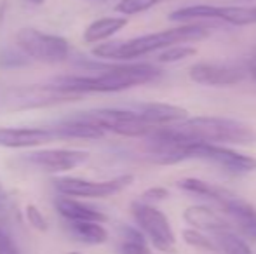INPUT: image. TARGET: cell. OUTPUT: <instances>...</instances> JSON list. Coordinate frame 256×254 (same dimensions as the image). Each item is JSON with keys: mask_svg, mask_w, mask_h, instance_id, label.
<instances>
[{"mask_svg": "<svg viewBox=\"0 0 256 254\" xmlns=\"http://www.w3.org/2000/svg\"><path fill=\"white\" fill-rule=\"evenodd\" d=\"M172 129L186 143L211 145H256V131L246 122L226 117H188L183 122L172 124Z\"/></svg>", "mask_w": 256, "mask_h": 254, "instance_id": "cell-3", "label": "cell"}, {"mask_svg": "<svg viewBox=\"0 0 256 254\" xmlns=\"http://www.w3.org/2000/svg\"><path fill=\"white\" fill-rule=\"evenodd\" d=\"M9 209H10V197L7 193L6 187L2 185V181H0V214H6Z\"/></svg>", "mask_w": 256, "mask_h": 254, "instance_id": "cell-30", "label": "cell"}, {"mask_svg": "<svg viewBox=\"0 0 256 254\" xmlns=\"http://www.w3.org/2000/svg\"><path fill=\"white\" fill-rule=\"evenodd\" d=\"M176 187L182 188V190H185V192L200 195V197H204V199H209L216 204L222 202L230 192V190H226V188L218 187V185L209 183V181L199 180V178H183V180L176 181Z\"/></svg>", "mask_w": 256, "mask_h": 254, "instance_id": "cell-21", "label": "cell"}, {"mask_svg": "<svg viewBox=\"0 0 256 254\" xmlns=\"http://www.w3.org/2000/svg\"><path fill=\"white\" fill-rule=\"evenodd\" d=\"M188 77L206 87H230L248 77V66L225 61H199L188 68Z\"/></svg>", "mask_w": 256, "mask_h": 254, "instance_id": "cell-10", "label": "cell"}, {"mask_svg": "<svg viewBox=\"0 0 256 254\" xmlns=\"http://www.w3.org/2000/svg\"><path fill=\"white\" fill-rule=\"evenodd\" d=\"M197 54V49L194 45H186V44H176L171 45L168 49H162L160 54H158L157 61L158 63H178L183 59H188L192 56Z\"/></svg>", "mask_w": 256, "mask_h": 254, "instance_id": "cell-26", "label": "cell"}, {"mask_svg": "<svg viewBox=\"0 0 256 254\" xmlns=\"http://www.w3.org/2000/svg\"><path fill=\"white\" fill-rule=\"evenodd\" d=\"M211 26L202 23H183L182 26L168 28L157 33L142 35V37L129 38L120 42H106L92 49V54L102 59L114 61H131L142 56L152 54L155 51H162L176 44H192L209 37Z\"/></svg>", "mask_w": 256, "mask_h": 254, "instance_id": "cell-2", "label": "cell"}, {"mask_svg": "<svg viewBox=\"0 0 256 254\" xmlns=\"http://www.w3.org/2000/svg\"><path fill=\"white\" fill-rule=\"evenodd\" d=\"M66 228L82 244L100 246L108 241V232L103 227V223H94V221H66Z\"/></svg>", "mask_w": 256, "mask_h": 254, "instance_id": "cell-20", "label": "cell"}, {"mask_svg": "<svg viewBox=\"0 0 256 254\" xmlns=\"http://www.w3.org/2000/svg\"><path fill=\"white\" fill-rule=\"evenodd\" d=\"M134 181L132 174H122V176L112 178V180H84V178L61 176L54 178L52 187L60 195L64 197H80V199H106V197L117 195Z\"/></svg>", "mask_w": 256, "mask_h": 254, "instance_id": "cell-8", "label": "cell"}, {"mask_svg": "<svg viewBox=\"0 0 256 254\" xmlns=\"http://www.w3.org/2000/svg\"><path fill=\"white\" fill-rule=\"evenodd\" d=\"M169 197V190L164 187H152L148 190H145L140 197V202L143 204H150V206H155L157 202H162Z\"/></svg>", "mask_w": 256, "mask_h": 254, "instance_id": "cell-28", "label": "cell"}, {"mask_svg": "<svg viewBox=\"0 0 256 254\" xmlns=\"http://www.w3.org/2000/svg\"><path fill=\"white\" fill-rule=\"evenodd\" d=\"M0 254H21L18 246L12 242V239L4 230H0Z\"/></svg>", "mask_w": 256, "mask_h": 254, "instance_id": "cell-29", "label": "cell"}, {"mask_svg": "<svg viewBox=\"0 0 256 254\" xmlns=\"http://www.w3.org/2000/svg\"><path fill=\"white\" fill-rule=\"evenodd\" d=\"M182 237H183V241H185L186 246L199 249V251H206V253L218 251V249H216L214 241H212L211 237H208L204 232L196 230V228H185V230L182 232Z\"/></svg>", "mask_w": 256, "mask_h": 254, "instance_id": "cell-24", "label": "cell"}, {"mask_svg": "<svg viewBox=\"0 0 256 254\" xmlns=\"http://www.w3.org/2000/svg\"><path fill=\"white\" fill-rule=\"evenodd\" d=\"M218 206L230 218V221L239 228V232L244 237L256 242V207L253 204L240 199L236 193L228 192V195Z\"/></svg>", "mask_w": 256, "mask_h": 254, "instance_id": "cell-14", "label": "cell"}, {"mask_svg": "<svg viewBox=\"0 0 256 254\" xmlns=\"http://www.w3.org/2000/svg\"><path fill=\"white\" fill-rule=\"evenodd\" d=\"M164 2H169V0H120V2L115 5V10L120 12L122 16L128 17V16H134V14H140V12H145V10H150Z\"/></svg>", "mask_w": 256, "mask_h": 254, "instance_id": "cell-25", "label": "cell"}, {"mask_svg": "<svg viewBox=\"0 0 256 254\" xmlns=\"http://www.w3.org/2000/svg\"><path fill=\"white\" fill-rule=\"evenodd\" d=\"M212 235H214L212 241H214L216 249H218V251H222L225 254H254L253 251H251L250 244H248L240 235L234 234L232 228L218 230Z\"/></svg>", "mask_w": 256, "mask_h": 254, "instance_id": "cell-23", "label": "cell"}, {"mask_svg": "<svg viewBox=\"0 0 256 254\" xmlns=\"http://www.w3.org/2000/svg\"><path fill=\"white\" fill-rule=\"evenodd\" d=\"M58 213L64 218L66 221H94V223H104L108 220V216L100 211L98 207L89 206L86 202H80V200H75L74 197H58L56 202Z\"/></svg>", "mask_w": 256, "mask_h": 254, "instance_id": "cell-16", "label": "cell"}, {"mask_svg": "<svg viewBox=\"0 0 256 254\" xmlns=\"http://www.w3.org/2000/svg\"><path fill=\"white\" fill-rule=\"evenodd\" d=\"M16 45L28 59L40 63H61L70 56L66 38L37 28H21L16 35Z\"/></svg>", "mask_w": 256, "mask_h": 254, "instance_id": "cell-5", "label": "cell"}, {"mask_svg": "<svg viewBox=\"0 0 256 254\" xmlns=\"http://www.w3.org/2000/svg\"><path fill=\"white\" fill-rule=\"evenodd\" d=\"M24 2H28V3H34V5H42V3H44L46 0H24Z\"/></svg>", "mask_w": 256, "mask_h": 254, "instance_id": "cell-32", "label": "cell"}, {"mask_svg": "<svg viewBox=\"0 0 256 254\" xmlns=\"http://www.w3.org/2000/svg\"><path fill=\"white\" fill-rule=\"evenodd\" d=\"M26 218L28 221H30V225L34 228H37L38 232H48L49 228V223L48 220H46V216L42 214V211L38 209L37 206H34V204H30V206H26Z\"/></svg>", "mask_w": 256, "mask_h": 254, "instance_id": "cell-27", "label": "cell"}, {"mask_svg": "<svg viewBox=\"0 0 256 254\" xmlns=\"http://www.w3.org/2000/svg\"><path fill=\"white\" fill-rule=\"evenodd\" d=\"M128 24V17L126 16H110L96 19L86 28L84 31V40L88 44H98V42H104L120 30H124Z\"/></svg>", "mask_w": 256, "mask_h": 254, "instance_id": "cell-19", "label": "cell"}, {"mask_svg": "<svg viewBox=\"0 0 256 254\" xmlns=\"http://www.w3.org/2000/svg\"><path fill=\"white\" fill-rule=\"evenodd\" d=\"M183 220L190 228L200 232H218L230 228V221L206 206H190L183 211Z\"/></svg>", "mask_w": 256, "mask_h": 254, "instance_id": "cell-18", "label": "cell"}, {"mask_svg": "<svg viewBox=\"0 0 256 254\" xmlns=\"http://www.w3.org/2000/svg\"><path fill=\"white\" fill-rule=\"evenodd\" d=\"M120 242H118V254H154L148 248L145 235L138 228L122 225L120 227Z\"/></svg>", "mask_w": 256, "mask_h": 254, "instance_id": "cell-22", "label": "cell"}, {"mask_svg": "<svg viewBox=\"0 0 256 254\" xmlns=\"http://www.w3.org/2000/svg\"><path fill=\"white\" fill-rule=\"evenodd\" d=\"M136 112L146 124L154 127L172 126L188 119V112L183 106L171 105V103H142L136 106Z\"/></svg>", "mask_w": 256, "mask_h": 254, "instance_id": "cell-15", "label": "cell"}, {"mask_svg": "<svg viewBox=\"0 0 256 254\" xmlns=\"http://www.w3.org/2000/svg\"><path fill=\"white\" fill-rule=\"evenodd\" d=\"M131 213L138 230L145 235L146 241L160 253H171L174 249L176 237L168 216L155 206L143 204L140 200L131 204Z\"/></svg>", "mask_w": 256, "mask_h": 254, "instance_id": "cell-6", "label": "cell"}, {"mask_svg": "<svg viewBox=\"0 0 256 254\" xmlns=\"http://www.w3.org/2000/svg\"><path fill=\"white\" fill-rule=\"evenodd\" d=\"M162 77V70L152 63H129L104 68L98 75H63L49 80L60 91L84 96L89 92H120L138 85L152 84Z\"/></svg>", "mask_w": 256, "mask_h": 254, "instance_id": "cell-1", "label": "cell"}, {"mask_svg": "<svg viewBox=\"0 0 256 254\" xmlns=\"http://www.w3.org/2000/svg\"><path fill=\"white\" fill-rule=\"evenodd\" d=\"M188 159L208 160L216 164L230 174H248L256 171V159L246 155L225 145H211V143H190L186 148Z\"/></svg>", "mask_w": 256, "mask_h": 254, "instance_id": "cell-9", "label": "cell"}, {"mask_svg": "<svg viewBox=\"0 0 256 254\" xmlns=\"http://www.w3.org/2000/svg\"><path fill=\"white\" fill-rule=\"evenodd\" d=\"M86 120L96 124L104 132L110 131L115 134L128 136V138H146L157 127L146 124L140 117L136 110H120V108H100L80 112Z\"/></svg>", "mask_w": 256, "mask_h": 254, "instance_id": "cell-7", "label": "cell"}, {"mask_svg": "<svg viewBox=\"0 0 256 254\" xmlns=\"http://www.w3.org/2000/svg\"><path fill=\"white\" fill-rule=\"evenodd\" d=\"M248 75H251V78H253L254 84H256V56L251 59L250 64H248Z\"/></svg>", "mask_w": 256, "mask_h": 254, "instance_id": "cell-31", "label": "cell"}, {"mask_svg": "<svg viewBox=\"0 0 256 254\" xmlns=\"http://www.w3.org/2000/svg\"><path fill=\"white\" fill-rule=\"evenodd\" d=\"M169 19L178 23H196V21H223L234 26H250L256 23V5H209V3H196V5L180 7L169 14Z\"/></svg>", "mask_w": 256, "mask_h": 254, "instance_id": "cell-4", "label": "cell"}, {"mask_svg": "<svg viewBox=\"0 0 256 254\" xmlns=\"http://www.w3.org/2000/svg\"><path fill=\"white\" fill-rule=\"evenodd\" d=\"M52 127L56 129L60 139H100L104 136L102 127L86 120L80 113L74 117H66Z\"/></svg>", "mask_w": 256, "mask_h": 254, "instance_id": "cell-17", "label": "cell"}, {"mask_svg": "<svg viewBox=\"0 0 256 254\" xmlns=\"http://www.w3.org/2000/svg\"><path fill=\"white\" fill-rule=\"evenodd\" d=\"M78 98L80 96L60 91L58 87H54L51 82H46V84L24 85V87L9 91V94H7V105L14 110H28V108H38V106L56 105V103L61 101H74V99Z\"/></svg>", "mask_w": 256, "mask_h": 254, "instance_id": "cell-11", "label": "cell"}, {"mask_svg": "<svg viewBox=\"0 0 256 254\" xmlns=\"http://www.w3.org/2000/svg\"><path fill=\"white\" fill-rule=\"evenodd\" d=\"M68 254H80V253H68Z\"/></svg>", "mask_w": 256, "mask_h": 254, "instance_id": "cell-33", "label": "cell"}, {"mask_svg": "<svg viewBox=\"0 0 256 254\" xmlns=\"http://www.w3.org/2000/svg\"><path fill=\"white\" fill-rule=\"evenodd\" d=\"M54 127H0V146L4 148H35L56 141Z\"/></svg>", "mask_w": 256, "mask_h": 254, "instance_id": "cell-13", "label": "cell"}, {"mask_svg": "<svg viewBox=\"0 0 256 254\" xmlns=\"http://www.w3.org/2000/svg\"><path fill=\"white\" fill-rule=\"evenodd\" d=\"M89 159V153L84 150H68V148H48L26 153L23 160L38 171L51 174H61L77 169L78 166Z\"/></svg>", "mask_w": 256, "mask_h": 254, "instance_id": "cell-12", "label": "cell"}]
</instances>
